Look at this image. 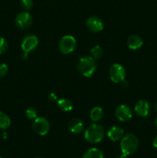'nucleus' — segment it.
Masks as SVG:
<instances>
[{
	"instance_id": "1",
	"label": "nucleus",
	"mask_w": 157,
	"mask_h": 158,
	"mask_svg": "<svg viewBox=\"0 0 157 158\" xmlns=\"http://www.w3.org/2000/svg\"><path fill=\"white\" fill-rule=\"evenodd\" d=\"M139 148V139L135 134H124L120 142V150L122 153L129 156L137 151Z\"/></svg>"
},
{
	"instance_id": "2",
	"label": "nucleus",
	"mask_w": 157,
	"mask_h": 158,
	"mask_svg": "<svg viewBox=\"0 0 157 158\" xmlns=\"http://www.w3.org/2000/svg\"><path fill=\"white\" fill-rule=\"evenodd\" d=\"M77 69L79 73L85 77H90L96 69L95 60L90 56H86L79 59L77 63Z\"/></svg>"
},
{
	"instance_id": "3",
	"label": "nucleus",
	"mask_w": 157,
	"mask_h": 158,
	"mask_svg": "<svg viewBox=\"0 0 157 158\" xmlns=\"http://www.w3.org/2000/svg\"><path fill=\"white\" fill-rule=\"evenodd\" d=\"M104 128L99 124L92 123L85 131V139L90 143H98L104 138Z\"/></svg>"
},
{
	"instance_id": "4",
	"label": "nucleus",
	"mask_w": 157,
	"mask_h": 158,
	"mask_svg": "<svg viewBox=\"0 0 157 158\" xmlns=\"http://www.w3.org/2000/svg\"><path fill=\"white\" fill-rule=\"evenodd\" d=\"M77 42L75 37L70 35H63L58 42V49L62 54L71 53L75 49Z\"/></svg>"
},
{
	"instance_id": "5",
	"label": "nucleus",
	"mask_w": 157,
	"mask_h": 158,
	"mask_svg": "<svg viewBox=\"0 0 157 158\" xmlns=\"http://www.w3.org/2000/svg\"><path fill=\"white\" fill-rule=\"evenodd\" d=\"M109 78L113 83H119L125 80L126 78V69L119 63H114L109 70Z\"/></svg>"
},
{
	"instance_id": "6",
	"label": "nucleus",
	"mask_w": 157,
	"mask_h": 158,
	"mask_svg": "<svg viewBox=\"0 0 157 158\" xmlns=\"http://www.w3.org/2000/svg\"><path fill=\"white\" fill-rule=\"evenodd\" d=\"M34 131L39 136H45L49 133L50 124L49 120L43 117H37L32 124Z\"/></svg>"
},
{
	"instance_id": "7",
	"label": "nucleus",
	"mask_w": 157,
	"mask_h": 158,
	"mask_svg": "<svg viewBox=\"0 0 157 158\" xmlns=\"http://www.w3.org/2000/svg\"><path fill=\"white\" fill-rule=\"evenodd\" d=\"M32 16L29 12L24 11L17 14L15 19V23L17 27L20 29H26L32 24Z\"/></svg>"
},
{
	"instance_id": "8",
	"label": "nucleus",
	"mask_w": 157,
	"mask_h": 158,
	"mask_svg": "<svg viewBox=\"0 0 157 158\" xmlns=\"http://www.w3.org/2000/svg\"><path fill=\"white\" fill-rule=\"evenodd\" d=\"M38 45V39L35 35H27L22 39L21 43V48L23 52L29 53L37 48Z\"/></svg>"
},
{
	"instance_id": "9",
	"label": "nucleus",
	"mask_w": 157,
	"mask_h": 158,
	"mask_svg": "<svg viewBox=\"0 0 157 158\" xmlns=\"http://www.w3.org/2000/svg\"><path fill=\"white\" fill-rule=\"evenodd\" d=\"M115 115L119 121L127 122L132 118V112L129 106L125 104H121L117 106L115 109Z\"/></svg>"
},
{
	"instance_id": "10",
	"label": "nucleus",
	"mask_w": 157,
	"mask_h": 158,
	"mask_svg": "<svg viewBox=\"0 0 157 158\" xmlns=\"http://www.w3.org/2000/svg\"><path fill=\"white\" fill-rule=\"evenodd\" d=\"M86 26L91 32H99L104 28V23L100 17L92 15L86 20Z\"/></svg>"
},
{
	"instance_id": "11",
	"label": "nucleus",
	"mask_w": 157,
	"mask_h": 158,
	"mask_svg": "<svg viewBox=\"0 0 157 158\" xmlns=\"http://www.w3.org/2000/svg\"><path fill=\"white\" fill-rule=\"evenodd\" d=\"M134 111L139 117L146 118L148 117L150 111V104L146 100H139L134 106Z\"/></svg>"
},
{
	"instance_id": "12",
	"label": "nucleus",
	"mask_w": 157,
	"mask_h": 158,
	"mask_svg": "<svg viewBox=\"0 0 157 158\" xmlns=\"http://www.w3.org/2000/svg\"><path fill=\"white\" fill-rule=\"evenodd\" d=\"M107 136L112 141H118L124 136V131L119 126H113L109 128L107 132Z\"/></svg>"
},
{
	"instance_id": "13",
	"label": "nucleus",
	"mask_w": 157,
	"mask_h": 158,
	"mask_svg": "<svg viewBox=\"0 0 157 158\" xmlns=\"http://www.w3.org/2000/svg\"><path fill=\"white\" fill-rule=\"evenodd\" d=\"M69 130L72 134H80L84 130V123L80 119L74 118L69 121Z\"/></svg>"
},
{
	"instance_id": "14",
	"label": "nucleus",
	"mask_w": 157,
	"mask_h": 158,
	"mask_svg": "<svg viewBox=\"0 0 157 158\" xmlns=\"http://www.w3.org/2000/svg\"><path fill=\"white\" fill-rule=\"evenodd\" d=\"M143 45V40L139 35H132L128 38L127 46L132 50H136L141 48Z\"/></svg>"
},
{
	"instance_id": "15",
	"label": "nucleus",
	"mask_w": 157,
	"mask_h": 158,
	"mask_svg": "<svg viewBox=\"0 0 157 158\" xmlns=\"http://www.w3.org/2000/svg\"><path fill=\"white\" fill-rule=\"evenodd\" d=\"M57 106L61 110L64 111V112H69L73 109V104L71 100L65 98L58 100L57 102Z\"/></svg>"
},
{
	"instance_id": "16",
	"label": "nucleus",
	"mask_w": 157,
	"mask_h": 158,
	"mask_svg": "<svg viewBox=\"0 0 157 158\" xmlns=\"http://www.w3.org/2000/svg\"><path fill=\"white\" fill-rule=\"evenodd\" d=\"M103 110L100 106H95L90 112V119L92 122L95 123L101 120L103 117Z\"/></svg>"
},
{
	"instance_id": "17",
	"label": "nucleus",
	"mask_w": 157,
	"mask_h": 158,
	"mask_svg": "<svg viewBox=\"0 0 157 158\" xmlns=\"http://www.w3.org/2000/svg\"><path fill=\"white\" fill-rule=\"evenodd\" d=\"M83 158H103V153L98 148H92L85 152Z\"/></svg>"
},
{
	"instance_id": "18",
	"label": "nucleus",
	"mask_w": 157,
	"mask_h": 158,
	"mask_svg": "<svg viewBox=\"0 0 157 158\" xmlns=\"http://www.w3.org/2000/svg\"><path fill=\"white\" fill-rule=\"evenodd\" d=\"M103 56V49L99 45H95L91 49L90 56L95 61L100 60Z\"/></svg>"
},
{
	"instance_id": "19",
	"label": "nucleus",
	"mask_w": 157,
	"mask_h": 158,
	"mask_svg": "<svg viewBox=\"0 0 157 158\" xmlns=\"http://www.w3.org/2000/svg\"><path fill=\"white\" fill-rule=\"evenodd\" d=\"M11 124V120L9 116L4 112L0 111V129L6 130Z\"/></svg>"
},
{
	"instance_id": "20",
	"label": "nucleus",
	"mask_w": 157,
	"mask_h": 158,
	"mask_svg": "<svg viewBox=\"0 0 157 158\" xmlns=\"http://www.w3.org/2000/svg\"><path fill=\"white\" fill-rule=\"evenodd\" d=\"M20 6L22 9H24L25 11H29L33 7V1L32 0H21Z\"/></svg>"
},
{
	"instance_id": "21",
	"label": "nucleus",
	"mask_w": 157,
	"mask_h": 158,
	"mask_svg": "<svg viewBox=\"0 0 157 158\" xmlns=\"http://www.w3.org/2000/svg\"><path fill=\"white\" fill-rule=\"evenodd\" d=\"M26 116L28 119L29 120H35L38 116V113H37L36 110L35 108H28L26 111Z\"/></svg>"
},
{
	"instance_id": "22",
	"label": "nucleus",
	"mask_w": 157,
	"mask_h": 158,
	"mask_svg": "<svg viewBox=\"0 0 157 158\" xmlns=\"http://www.w3.org/2000/svg\"><path fill=\"white\" fill-rule=\"evenodd\" d=\"M8 48H9V44L7 40L0 36V55L4 54L8 50Z\"/></svg>"
},
{
	"instance_id": "23",
	"label": "nucleus",
	"mask_w": 157,
	"mask_h": 158,
	"mask_svg": "<svg viewBox=\"0 0 157 158\" xmlns=\"http://www.w3.org/2000/svg\"><path fill=\"white\" fill-rule=\"evenodd\" d=\"M8 72H9V67H8L7 64L6 63L0 64V78L4 77L8 73Z\"/></svg>"
},
{
	"instance_id": "24",
	"label": "nucleus",
	"mask_w": 157,
	"mask_h": 158,
	"mask_svg": "<svg viewBox=\"0 0 157 158\" xmlns=\"http://www.w3.org/2000/svg\"><path fill=\"white\" fill-rule=\"evenodd\" d=\"M49 99L50 101L54 102L57 100V96L55 95V94H54V93H51L49 95Z\"/></svg>"
},
{
	"instance_id": "25",
	"label": "nucleus",
	"mask_w": 157,
	"mask_h": 158,
	"mask_svg": "<svg viewBox=\"0 0 157 158\" xmlns=\"http://www.w3.org/2000/svg\"><path fill=\"white\" fill-rule=\"evenodd\" d=\"M152 146L154 147V148L157 149V135L152 140Z\"/></svg>"
},
{
	"instance_id": "26",
	"label": "nucleus",
	"mask_w": 157,
	"mask_h": 158,
	"mask_svg": "<svg viewBox=\"0 0 157 158\" xmlns=\"http://www.w3.org/2000/svg\"><path fill=\"white\" fill-rule=\"evenodd\" d=\"M117 158H128V156L126 155V154H120V155H119L118 157H117Z\"/></svg>"
},
{
	"instance_id": "27",
	"label": "nucleus",
	"mask_w": 157,
	"mask_h": 158,
	"mask_svg": "<svg viewBox=\"0 0 157 158\" xmlns=\"http://www.w3.org/2000/svg\"><path fill=\"white\" fill-rule=\"evenodd\" d=\"M154 109H155V110L157 112V101L155 102V104H154Z\"/></svg>"
},
{
	"instance_id": "28",
	"label": "nucleus",
	"mask_w": 157,
	"mask_h": 158,
	"mask_svg": "<svg viewBox=\"0 0 157 158\" xmlns=\"http://www.w3.org/2000/svg\"><path fill=\"white\" fill-rule=\"evenodd\" d=\"M155 127H156V128H157V117H156V119H155Z\"/></svg>"
},
{
	"instance_id": "29",
	"label": "nucleus",
	"mask_w": 157,
	"mask_h": 158,
	"mask_svg": "<svg viewBox=\"0 0 157 158\" xmlns=\"http://www.w3.org/2000/svg\"><path fill=\"white\" fill-rule=\"evenodd\" d=\"M35 158H42V157H35Z\"/></svg>"
},
{
	"instance_id": "30",
	"label": "nucleus",
	"mask_w": 157,
	"mask_h": 158,
	"mask_svg": "<svg viewBox=\"0 0 157 158\" xmlns=\"http://www.w3.org/2000/svg\"><path fill=\"white\" fill-rule=\"evenodd\" d=\"M0 158H2V157H1V156H0Z\"/></svg>"
}]
</instances>
